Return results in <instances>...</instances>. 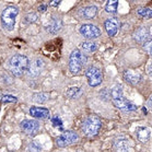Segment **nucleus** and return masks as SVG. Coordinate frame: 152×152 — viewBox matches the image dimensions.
<instances>
[{
    "label": "nucleus",
    "instance_id": "1",
    "mask_svg": "<svg viewBox=\"0 0 152 152\" xmlns=\"http://www.w3.org/2000/svg\"><path fill=\"white\" fill-rule=\"evenodd\" d=\"M111 96L112 101L114 105L117 108L121 110V111H126V112H132L137 110V106L135 104H132V102H129L127 99L124 97V94H123V90L119 86H114L111 91Z\"/></svg>",
    "mask_w": 152,
    "mask_h": 152
},
{
    "label": "nucleus",
    "instance_id": "2",
    "mask_svg": "<svg viewBox=\"0 0 152 152\" xmlns=\"http://www.w3.org/2000/svg\"><path fill=\"white\" fill-rule=\"evenodd\" d=\"M30 67V60L23 55H14L9 59V68L15 76H21Z\"/></svg>",
    "mask_w": 152,
    "mask_h": 152
},
{
    "label": "nucleus",
    "instance_id": "3",
    "mask_svg": "<svg viewBox=\"0 0 152 152\" xmlns=\"http://www.w3.org/2000/svg\"><path fill=\"white\" fill-rule=\"evenodd\" d=\"M19 13V9L13 6H9L4 10L1 14V22L2 26L8 31H12L15 25V18Z\"/></svg>",
    "mask_w": 152,
    "mask_h": 152
},
{
    "label": "nucleus",
    "instance_id": "4",
    "mask_svg": "<svg viewBox=\"0 0 152 152\" xmlns=\"http://www.w3.org/2000/svg\"><path fill=\"white\" fill-rule=\"evenodd\" d=\"M101 126H102V123H101L100 118L95 115H91L83 121L82 128L84 134L88 137H93V136H96L99 134Z\"/></svg>",
    "mask_w": 152,
    "mask_h": 152
},
{
    "label": "nucleus",
    "instance_id": "5",
    "mask_svg": "<svg viewBox=\"0 0 152 152\" xmlns=\"http://www.w3.org/2000/svg\"><path fill=\"white\" fill-rule=\"evenodd\" d=\"M86 56L83 55L82 53L80 52L79 49H75L72 50V53L70 54V58H69V69L70 71L76 75L82 69V67L84 66L86 64Z\"/></svg>",
    "mask_w": 152,
    "mask_h": 152
},
{
    "label": "nucleus",
    "instance_id": "6",
    "mask_svg": "<svg viewBox=\"0 0 152 152\" xmlns=\"http://www.w3.org/2000/svg\"><path fill=\"white\" fill-rule=\"evenodd\" d=\"M86 79H88V83L91 86H97L102 83L103 80V75L99 68L96 67H90L88 68L86 72Z\"/></svg>",
    "mask_w": 152,
    "mask_h": 152
},
{
    "label": "nucleus",
    "instance_id": "7",
    "mask_svg": "<svg viewBox=\"0 0 152 152\" xmlns=\"http://www.w3.org/2000/svg\"><path fill=\"white\" fill-rule=\"evenodd\" d=\"M77 140H78V135H77L76 132L68 130V132H65L64 134H61L57 138V145L62 148V147H67V145H72Z\"/></svg>",
    "mask_w": 152,
    "mask_h": 152
},
{
    "label": "nucleus",
    "instance_id": "8",
    "mask_svg": "<svg viewBox=\"0 0 152 152\" xmlns=\"http://www.w3.org/2000/svg\"><path fill=\"white\" fill-rule=\"evenodd\" d=\"M80 33L86 38H96L101 35V30L96 25L93 24H83L80 28Z\"/></svg>",
    "mask_w": 152,
    "mask_h": 152
},
{
    "label": "nucleus",
    "instance_id": "9",
    "mask_svg": "<svg viewBox=\"0 0 152 152\" xmlns=\"http://www.w3.org/2000/svg\"><path fill=\"white\" fill-rule=\"evenodd\" d=\"M104 26H105V30H106L107 34L110 35V36H114V35L117 34V32L119 31L121 23H119V21H118L116 18H112V19H108V20L105 21Z\"/></svg>",
    "mask_w": 152,
    "mask_h": 152
},
{
    "label": "nucleus",
    "instance_id": "10",
    "mask_svg": "<svg viewBox=\"0 0 152 152\" xmlns=\"http://www.w3.org/2000/svg\"><path fill=\"white\" fill-rule=\"evenodd\" d=\"M21 129L28 134V135H34L35 132L38 130L39 128V125H38L37 121H23L21 123Z\"/></svg>",
    "mask_w": 152,
    "mask_h": 152
},
{
    "label": "nucleus",
    "instance_id": "11",
    "mask_svg": "<svg viewBox=\"0 0 152 152\" xmlns=\"http://www.w3.org/2000/svg\"><path fill=\"white\" fill-rule=\"evenodd\" d=\"M124 78L125 80L129 82L130 84H137L139 83V81L141 80V76H140V73H138L137 71L135 70H126L124 72Z\"/></svg>",
    "mask_w": 152,
    "mask_h": 152
},
{
    "label": "nucleus",
    "instance_id": "12",
    "mask_svg": "<svg viewBox=\"0 0 152 152\" xmlns=\"http://www.w3.org/2000/svg\"><path fill=\"white\" fill-rule=\"evenodd\" d=\"M30 115L35 118H46L49 116V111L44 107L33 106L30 108Z\"/></svg>",
    "mask_w": 152,
    "mask_h": 152
},
{
    "label": "nucleus",
    "instance_id": "13",
    "mask_svg": "<svg viewBox=\"0 0 152 152\" xmlns=\"http://www.w3.org/2000/svg\"><path fill=\"white\" fill-rule=\"evenodd\" d=\"M129 149V143L127 139L119 138L116 139L114 142V150L115 152H128Z\"/></svg>",
    "mask_w": 152,
    "mask_h": 152
},
{
    "label": "nucleus",
    "instance_id": "14",
    "mask_svg": "<svg viewBox=\"0 0 152 152\" xmlns=\"http://www.w3.org/2000/svg\"><path fill=\"white\" fill-rule=\"evenodd\" d=\"M134 37L139 43H145L147 41L150 39L149 38V32L145 28H139V30H137L135 32V34H134Z\"/></svg>",
    "mask_w": 152,
    "mask_h": 152
},
{
    "label": "nucleus",
    "instance_id": "15",
    "mask_svg": "<svg viewBox=\"0 0 152 152\" xmlns=\"http://www.w3.org/2000/svg\"><path fill=\"white\" fill-rule=\"evenodd\" d=\"M137 138L141 142L148 141L150 138V129L148 127H139L137 129Z\"/></svg>",
    "mask_w": 152,
    "mask_h": 152
},
{
    "label": "nucleus",
    "instance_id": "16",
    "mask_svg": "<svg viewBox=\"0 0 152 152\" xmlns=\"http://www.w3.org/2000/svg\"><path fill=\"white\" fill-rule=\"evenodd\" d=\"M81 13L84 19H93L97 13V8L95 6H89V7L84 8L81 11Z\"/></svg>",
    "mask_w": 152,
    "mask_h": 152
},
{
    "label": "nucleus",
    "instance_id": "17",
    "mask_svg": "<svg viewBox=\"0 0 152 152\" xmlns=\"http://www.w3.org/2000/svg\"><path fill=\"white\" fill-rule=\"evenodd\" d=\"M61 25L62 23L59 19H53L52 22L46 26V30L50 32V33H56V32H58L61 28Z\"/></svg>",
    "mask_w": 152,
    "mask_h": 152
},
{
    "label": "nucleus",
    "instance_id": "18",
    "mask_svg": "<svg viewBox=\"0 0 152 152\" xmlns=\"http://www.w3.org/2000/svg\"><path fill=\"white\" fill-rule=\"evenodd\" d=\"M117 8H118V1L111 0L105 6V10H106V12H110V13H115L117 11Z\"/></svg>",
    "mask_w": 152,
    "mask_h": 152
},
{
    "label": "nucleus",
    "instance_id": "19",
    "mask_svg": "<svg viewBox=\"0 0 152 152\" xmlns=\"http://www.w3.org/2000/svg\"><path fill=\"white\" fill-rule=\"evenodd\" d=\"M82 49L86 50V52H95L97 49V44L94 43V42H83L82 43Z\"/></svg>",
    "mask_w": 152,
    "mask_h": 152
},
{
    "label": "nucleus",
    "instance_id": "20",
    "mask_svg": "<svg viewBox=\"0 0 152 152\" xmlns=\"http://www.w3.org/2000/svg\"><path fill=\"white\" fill-rule=\"evenodd\" d=\"M82 94V90L79 86H73V88H69L67 90V95L69 97H78Z\"/></svg>",
    "mask_w": 152,
    "mask_h": 152
},
{
    "label": "nucleus",
    "instance_id": "21",
    "mask_svg": "<svg viewBox=\"0 0 152 152\" xmlns=\"http://www.w3.org/2000/svg\"><path fill=\"white\" fill-rule=\"evenodd\" d=\"M138 14L140 17L145 18V19H150L152 17V10L150 8H139Z\"/></svg>",
    "mask_w": 152,
    "mask_h": 152
},
{
    "label": "nucleus",
    "instance_id": "22",
    "mask_svg": "<svg viewBox=\"0 0 152 152\" xmlns=\"http://www.w3.org/2000/svg\"><path fill=\"white\" fill-rule=\"evenodd\" d=\"M47 100H48V94L46 93H38L33 96V101L36 103H44Z\"/></svg>",
    "mask_w": 152,
    "mask_h": 152
},
{
    "label": "nucleus",
    "instance_id": "23",
    "mask_svg": "<svg viewBox=\"0 0 152 152\" xmlns=\"http://www.w3.org/2000/svg\"><path fill=\"white\" fill-rule=\"evenodd\" d=\"M0 101L1 103H17L18 99L13 95H2Z\"/></svg>",
    "mask_w": 152,
    "mask_h": 152
},
{
    "label": "nucleus",
    "instance_id": "24",
    "mask_svg": "<svg viewBox=\"0 0 152 152\" xmlns=\"http://www.w3.org/2000/svg\"><path fill=\"white\" fill-rule=\"evenodd\" d=\"M52 123H53V126L56 128H59L60 130H62V121H60V118L59 117H54L52 119Z\"/></svg>",
    "mask_w": 152,
    "mask_h": 152
},
{
    "label": "nucleus",
    "instance_id": "25",
    "mask_svg": "<svg viewBox=\"0 0 152 152\" xmlns=\"http://www.w3.org/2000/svg\"><path fill=\"white\" fill-rule=\"evenodd\" d=\"M36 19H37V15H36V13H30V14H28V15L25 17V21H26V22H30V23H32V22H35V21H36Z\"/></svg>",
    "mask_w": 152,
    "mask_h": 152
},
{
    "label": "nucleus",
    "instance_id": "26",
    "mask_svg": "<svg viewBox=\"0 0 152 152\" xmlns=\"http://www.w3.org/2000/svg\"><path fill=\"white\" fill-rule=\"evenodd\" d=\"M143 48L145 49V52L148 53V54H150V52H151V41L149 39V41H147L143 44Z\"/></svg>",
    "mask_w": 152,
    "mask_h": 152
},
{
    "label": "nucleus",
    "instance_id": "27",
    "mask_svg": "<svg viewBox=\"0 0 152 152\" xmlns=\"http://www.w3.org/2000/svg\"><path fill=\"white\" fill-rule=\"evenodd\" d=\"M46 8H47V6H45V4H42V6H39V7H38V10H39V11H45Z\"/></svg>",
    "mask_w": 152,
    "mask_h": 152
},
{
    "label": "nucleus",
    "instance_id": "28",
    "mask_svg": "<svg viewBox=\"0 0 152 152\" xmlns=\"http://www.w3.org/2000/svg\"><path fill=\"white\" fill-rule=\"evenodd\" d=\"M59 4H60V2H59V1H54V2H52V4H53V6H58Z\"/></svg>",
    "mask_w": 152,
    "mask_h": 152
}]
</instances>
